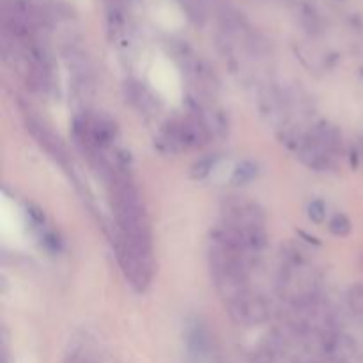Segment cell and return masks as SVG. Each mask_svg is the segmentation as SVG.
Listing matches in <instances>:
<instances>
[{
	"instance_id": "obj_1",
	"label": "cell",
	"mask_w": 363,
	"mask_h": 363,
	"mask_svg": "<svg viewBox=\"0 0 363 363\" xmlns=\"http://www.w3.org/2000/svg\"><path fill=\"white\" fill-rule=\"evenodd\" d=\"M117 259L123 268L124 275L130 280L131 286L137 291H144L147 284L151 282L152 275V261L138 254L133 247L119 238L117 241Z\"/></svg>"
},
{
	"instance_id": "obj_2",
	"label": "cell",
	"mask_w": 363,
	"mask_h": 363,
	"mask_svg": "<svg viewBox=\"0 0 363 363\" xmlns=\"http://www.w3.org/2000/svg\"><path fill=\"white\" fill-rule=\"evenodd\" d=\"M223 216L225 223L240 229H250V227H262V213L254 202L245 199H230L223 204Z\"/></svg>"
},
{
	"instance_id": "obj_3",
	"label": "cell",
	"mask_w": 363,
	"mask_h": 363,
	"mask_svg": "<svg viewBox=\"0 0 363 363\" xmlns=\"http://www.w3.org/2000/svg\"><path fill=\"white\" fill-rule=\"evenodd\" d=\"M229 312L238 323H243V325H259V323L268 319L269 308L268 303L262 298L248 293L241 300L229 303Z\"/></svg>"
},
{
	"instance_id": "obj_4",
	"label": "cell",
	"mask_w": 363,
	"mask_h": 363,
	"mask_svg": "<svg viewBox=\"0 0 363 363\" xmlns=\"http://www.w3.org/2000/svg\"><path fill=\"white\" fill-rule=\"evenodd\" d=\"M27 128L32 133V137H34L35 140H38L39 144L57 160V162H66V151H64L62 144L59 142V138H55V135H53L48 128H45V124H41L38 119H34V117H28Z\"/></svg>"
},
{
	"instance_id": "obj_5",
	"label": "cell",
	"mask_w": 363,
	"mask_h": 363,
	"mask_svg": "<svg viewBox=\"0 0 363 363\" xmlns=\"http://www.w3.org/2000/svg\"><path fill=\"white\" fill-rule=\"evenodd\" d=\"M346 303L354 318L363 319V284H353L347 289Z\"/></svg>"
},
{
	"instance_id": "obj_6",
	"label": "cell",
	"mask_w": 363,
	"mask_h": 363,
	"mask_svg": "<svg viewBox=\"0 0 363 363\" xmlns=\"http://www.w3.org/2000/svg\"><path fill=\"white\" fill-rule=\"evenodd\" d=\"M255 174H257V167L250 162H245L236 169V172H234L233 176V181L236 184H245L248 183V181L254 179Z\"/></svg>"
},
{
	"instance_id": "obj_7",
	"label": "cell",
	"mask_w": 363,
	"mask_h": 363,
	"mask_svg": "<svg viewBox=\"0 0 363 363\" xmlns=\"http://www.w3.org/2000/svg\"><path fill=\"white\" fill-rule=\"evenodd\" d=\"M330 233L335 236H347L351 233V222L346 215H335L328 223Z\"/></svg>"
},
{
	"instance_id": "obj_8",
	"label": "cell",
	"mask_w": 363,
	"mask_h": 363,
	"mask_svg": "<svg viewBox=\"0 0 363 363\" xmlns=\"http://www.w3.org/2000/svg\"><path fill=\"white\" fill-rule=\"evenodd\" d=\"M308 216L312 222L323 223L326 220V206L321 201H314L308 206Z\"/></svg>"
},
{
	"instance_id": "obj_9",
	"label": "cell",
	"mask_w": 363,
	"mask_h": 363,
	"mask_svg": "<svg viewBox=\"0 0 363 363\" xmlns=\"http://www.w3.org/2000/svg\"><path fill=\"white\" fill-rule=\"evenodd\" d=\"M213 163H215V160H211V158H204L202 162H199L194 169V177L202 179V177L208 176L213 169Z\"/></svg>"
}]
</instances>
